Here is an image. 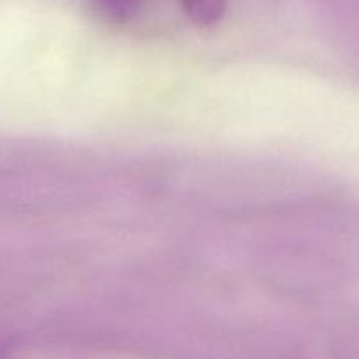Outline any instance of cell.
Segmentation results:
<instances>
[{
    "mask_svg": "<svg viewBox=\"0 0 359 359\" xmlns=\"http://www.w3.org/2000/svg\"><path fill=\"white\" fill-rule=\"evenodd\" d=\"M186 16L198 27H214L224 16L226 0H179Z\"/></svg>",
    "mask_w": 359,
    "mask_h": 359,
    "instance_id": "1",
    "label": "cell"
},
{
    "mask_svg": "<svg viewBox=\"0 0 359 359\" xmlns=\"http://www.w3.org/2000/svg\"><path fill=\"white\" fill-rule=\"evenodd\" d=\"M98 9L112 21H128L137 13L140 0H95Z\"/></svg>",
    "mask_w": 359,
    "mask_h": 359,
    "instance_id": "2",
    "label": "cell"
}]
</instances>
